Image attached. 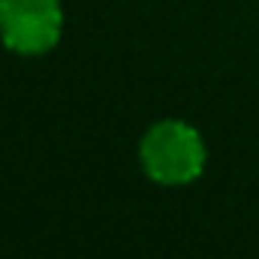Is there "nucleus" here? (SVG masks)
Returning a JSON list of instances; mask_svg holds the SVG:
<instances>
[{"label":"nucleus","instance_id":"nucleus-1","mask_svg":"<svg viewBox=\"0 0 259 259\" xmlns=\"http://www.w3.org/2000/svg\"><path fill=\"white\" fill-rule=\"evenodd\" d=\"M139 166L157 187H187L205 175L208 145L190 121L163 118L142 133Z\"/></svg>","mask_w":259,"mask_h":259},{"label":"nucleus","instance_id":"nucleus-2","mask_svg":"<svg viewBox=\"0 0 259 259\" xmlns=\"http://www.w3.org/2000/svg\"><path fill=\"white\" fill-rule=\"evenodd\" d=\"M61 0H0V42L21 58H42L64 36Z\"/></svg>","mask_w":259,"mask_h":259}]
</instances>
